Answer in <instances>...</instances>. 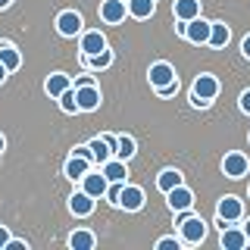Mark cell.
I'll return each instance as SVG.
<instances>
[{
    "label": "cell",
    "mask_w": 250,
    "mask_h": 250,
    "mask_svg": "<svg viewBox=\"0 0 250 250\" xmlns=\"http://www.w3.org/2000/svg\"><path fill=\"white\" fill-rule=\"evenodd\" d=\"M219 91H222L219 78L209 75V72H203V75L194 78V84H191V104L194 106H209L219 97Z\"/></svg>",
    "instance_id": "1"
},
{
    "label": "cell",
    "mask_w": 250,
    "mask_h": 250,
    "mask_svg": "<svg viewBox=\"0 0 250 250\" xmlns=\"http://www.w3.org/2000/svg\"><path fill=\"white\" fill-rule=\"evenodd\" d=\"M175 225H178V231H182V241H185V244H200V241L207 238V222H203L200 216L188 213V209H178Z\"/></svg>",
    "instance_id": "2"
},
{
    "label": "cell",
    "mask_w": 250,
    "mask_h": 250,
    "mask_svg": "<svg viewBox=\"0 0 250 250\" xmlns=\"http://www.w3.org/2000/svg\"><path fill=\"white\" fill-rule=\"evenodd\" d=\"M216 216H219V222H222V229H229L231 222H241V216H244V200L234 197V194H225L216 207Z\"/></svg>",
    "instance_id": "3"
},
{
    "label": "cell",
    "mask_w": 250,
    "mask_h": 250,
    "mask_svg": "<svg viewBox=\"0 0 250 250\" xmlns=\"http://www.w3.org/2000/svg\"><path fill=\"white\" fill-rule=\"evenodd\" d=\"M125 16H128V0H104L100 3V19L106 25H119Z\"/></svg>",
    "instance_id": "4"
},
{
    "label": "cell",
    "mask_w": 250,
    "mask_h": 250,
    "mask_svg": "<svg viewBox=\"0 0 250 250\" xmlns=\"http://www.w3.org/2000/svg\"><path fill=\"white\" fill-rule=\"evenodd\" d=\"M75 97H78V109L82 113H94V109L100 106V91L97 84H75Z\"/></svg>",
    "instance_id": "5"
},
{
    "label": "cell",
    "mask_w": 250,
    "mask_h": 250,
    "mask_svg": "<svg viewBox=\"0 0 250 250\" xmlns=\"http://www.w3.org/2000/svg\"><path fill=\"white\" fill-rule=\"evenodd\" d=\"M106 188H109V178L104 175V172H88V175L82 178V191H88L94 200H100V197H106Z\"/></svg>",
    "instance_id": "6"
},
{
    "label": "cell",
    "mask_w": 250,
    "mask_h": 250,
    "mask_svg": "<svg viewBox=\"0 0 250 250\" xmlns=\"http://www.w3.org/2000/svg\"><path fill=\"white\" fill-rule=\"evenodd\" d=\"M57 31L62 38H75V35H82V16H78L75 10H62L57 16Z\"/></svg>",
    "instance_id": "7"
},
{
    "label": "cell",
    "mask_w": 250,
    "mask_h": 250,
    "mask_svg": "<svg viewBox=\"0 0 250 250\" xmlns=\"http://www.w3.org/2000/svg\"><path fill=\"white\" fill-rule=\"evenodd\" d=\"M209 31H213V22H207V19H191L188 22V31H185V41H191V44H209Z\"/></svg>",
    "instance_id": "8"
},
{
    "label": "cell",
    "mask_w": 250,
    "mask_h": 250,
    "mask_svg": "<svg viewBox=\"0 0 250 250\" xmlns=\"http://www.w3.org/2000/svg\"><path fill=\"white\" fill-rule=\"evenodd\" d=\"M144 191H141L138 185H125L122 188V197H119V207L125 213H138V209H144Z\"/></svg>",
    "instance_id": "9"
},
{
    "label": "cell",
    "mask_w": 250,
    "mask_h": 250,
    "mask_svg": "<svg viewBox=\"0 0 250 250\" xmlns=\"http://www.w3.org/2000/svg\"><path fill=\"white\" fill-rule=\"evenodd\" d=\"M222 172L229 178H244L247 172H250V160H247L244 153H229L222 160Z\"/></svg>",
    "instance_id": "10"
},
{
    "label": "cell",
    "mask_w": 250,
    "mask_h": 250,
    "mask_svg": "<svg viewBox=\"0 0 250 250\" xmlns=\"http://www.w3.org/2000/svg\"><path fill=\"white\" fill-rule=\"evenodd\" d=\"M91 163H94V160H88V156L72 153V156L66 160V166H62V172H66V178H72V182H82V178L91 172Z\"/></svg>",
    "instance_id": "11"
},
{
    "label": "cell",
    "mask_w": 250,
    "mask_h": 250,
    "mask_svg": "<svg viewBox=\"0 0 250 250\" xmlns=\"http://www.w3.org/2000/svg\"><path fill=\"white\" fill-rule=\"evenodd\" d=\"M147 78H150L153 88H163V84L175 82V69H172L169 62H153V66L147 69Z\"/></svg>",
    "instance_id": "12"
},
{
    "label": "cell",
    "mask_w": 250,
    "mask_h": 250,
    "mask_svg": "<svg viewBox=\"0 0 250 250\" xmlns=\"http://www.w3.org/2000/svg\"><path fill=\"white\" fill-rule=\"evenodd\" d=\"M166 203H169L172 209H191L194 191H191V188H185V185H178V188H172V191L166 194Z\"/></svg>",
    "instance_id": "13"
},
{
    "label": "cell",
    "mask_w": 250,
    "mask_h": 250,
    "mask_svg": "<svg viewBox=\"0 0 250 250\" xmlns=\"http://www.w3.org/2000/svg\"><path fill=\"white\" fill-rule=\"evenodd\" d=\"M69 209H72V216H91L94 213V197L88 191H75L72 197H69Z\"/></svg>",
    "instance_id": "14"
},
{
    "label": "cell",
    "mask_w": 250,
    "mask_h": 250,
    "mask_svg": "<svg viewBox=\"0 0 250 250\" xmlns=\"http://www.w3.org/2000/svg\"><path fill=\"white\" fill-rule=\"evenodd\" d=\"M247 231L244 229H222V238H219V244L225 250H244L247 247Z\"/></svg>",
    "instance_id": "15"
},
{
    "label": "cell",
    "mask_w": 250,
    "mask_h": 250,
    "mask_svg": "<svg viewBox=\"0 0 250 250\" xmlns=\"http://www.w3.org/2000/svg\"><path fill=\"white\" fill-rule=\"evenodd\" d=\"M100 50H106L104 31H84L82 35V53L84 57H94V53H100Z\"/></svg>",
    "instance_id": "16"
},
{
    "label": "cell",
    "mask_w": 250,
    "mask_h": 250,
    "mask_svg": "<svg viewBox=\"0 0 250 250\" xmlns=\"http://www.w3.org/2000/svg\"><path fill=\"white\" fill-rule=\"evenodd\" d=\"M69 88H72V78L66 72H53V75H47V82H44V91L50 94V97H60V94L69 91Z\"/></svg>",
    "instance_id": "17"
},
{
    "label": "cell",
    "mask_w": 250,
    "mask_h": 250,
    "mask_svg": "<svg viewBox=\"0 0 250 250\" xmlns=\"http://www.w3.org/2000/svg\"><path fill=\"white\" fill-rule=\"evenodd\" d=\"M172 13H175V19L191 22V19H197V16H200V0H175Z\"/></svg>",
    "instance_id": "18"
},
{
    "label": "cell",
    "mask_w": 250,
    "mask_h": 250,
    "mask_svg": "<svg viewBox=\"0 0 250 250\" xmlns=\"http://www.w3.org/2000/svg\"><path fill=\"white\" fill-rule=\"evenodd\" d=\"M100 172H104L109 182H125V178H128V166H125V160H119V156H116V160H106L104 166H100Z\"/></svg>",
    "instance_id": "19"
},
{
    "label": "cell",
    "mask_w": 250,
    "mask_h": 250,
    "mask_svg": "<svg viewBox=\"0 0 250 250\" xmlns=\"http://www.w3.org/2000/svg\"><path fill=\"white\" fill-rule=\"evenodd\" d=\"M88 147H91V156H94V163H100V166H104L106 160H113V147H109V141H106L104 135H100V138H94Z\"/></svg>",
    "instance_id": "20"
},
{
    "label": "cell",
    "mask_w": 250,
    "mask_h": 250,
    "mask_svg": "<svg viewBox=\"0 0 250 250\" xmlns=\"http://www.w3.org/2000/svg\"><path fill=\"white\" fill-rule=\"evenodd\" d=\"M178 185H185V182H182V172H178V169H163L160 175H156V188H160L163 194H169L172 188H178Z\"/></svg>",
    "instance_id": "21"
},
{
    "label": "cell",
    "mask_w": 250,
    "mask_h": 250,
    "mask_svg": "<svg viewBox=\"0 0 250 250\" xmlns=\"http://www.w3.org/2000/svg\"><path fill=\"white\" fill-rule=\"evenodd\" d=\"M94 244H97V238H94V231H88V229H78V231L69 234V247L72 250H91Z\"/></svg>",
    "instance_id": "22"
},
{
    "label": "cell",
    "mask_w": 250,
    "mask_h": 250,
    "mask_svg": "<svg viewBox=\"0 0 250 250\" xmlns=\"http://www.w3.org/2000/svg\"><path fill=\"white\" fill-rule=\"evenodd\" d=\"M156 10V0H128V16L135 19H150Z\"/></svg>",
    "instance_id": "23"
},
{
    "label": "cell",
    "mask_w": 250,
    "mask_h": 250,
    "mask_svg": "<svg viewBox=\"0 0 250 250\" xmlns=\"http://www.w3.org/2000/svg\"><path fill=\"white\" fill-rule=\"evenodd\" d=\"M0 62H3L10 72H16V69L22 66V53L16 50V47H10V44H0Z\"/></svg>",
    "instance_id": "24"
},
{
    "label": "cell",
    "mask_w": 250,
    "mask_h": 250,
    "mask_svg": "<svg viewBox=\"0 0 250 250\" xmlns=\"http://www.w3.org/2000/svg\"><path fill=\"white\" fill-rule=\"evenodd\" d=\"M231 38V31L225 22H213V31H209V47H225Z\"/></svg>",
    "instance_id": "25"
},
{
    "label": "cell",
    "mask_w": 250,
    "mask_h": 250,
    "mask_svg": "<svg viewBox=\"0 0 250 250\" xmlns=\"http://www.w3.org/2000/svg\"><path fill=\"white\" fill-rule=\"evenodd\" d=\"M135 153H138L135 138H131V135H119V150H116V156H119V160H131Z\"/></svg>",
    "instance_id": "26"
},
{
    "label": "cell",
    "mask_w": 250,
    "mask_h": 250,
    "mask_svg": "<svg viewBox=\"0 0 250 250\" xmlns=\"http://www.w3.org/2000/svg\"><path fill=\"white\" fill-rule=\"evenodd\" d=\"M57 100H60V109H62V113H82V109H78V97H75V88L62 91Z\"/></svg>",
    "instance_id": "27"
},
{
    "label": "cell",
    "mask_w": 250,
    "mask_h": 250,
    "mask_svg": "<svg viewBox=\"0 0 250 250\" xmlns=\"http://www.w3.org/2000/svg\"><path fill=\"white\" fill-rule=\"evenodd\" d=\"M84 62H88L91 69H106L109 62H113V50H100V53H94V57H84Z\"/></svg>",
    "instance_id": "28"
},
{
    "label": "cell",
    "mask_w": 250,
    "mask_h": 250,
    "mask_svg": "<svg viewBox=\"0 0 250 250\" xmlns=\"http://www.w3.org/2000/svg\"><path fill=\"white\" fill-rule=\"evenodd\" d=\"M122 188H125V182H109V188H106V200L113 203V207H119V197H122Z\"/></svg>",
    "instance_id": "29"
},
{
    "label": "cell",
    "mask_w": 250,
    "mask_h": 250,
    "mask_svg": "<svg viewBox=\"0 0 250 250\" xmlns=\"http://www.w3.org/2000/svg\"><path fill=\"white\" fill-rule=\"evenodd\" d=\"M182 247V241H175V238H160L156 241V250H178Z\"/></svg>",
    "instance_id": "30"
},
{
    "label": "cell",
    "mask_w": 250,
    "mask_h": 250,
    "mask_svg": "<svg viewBox=\"0 0 250 250\" xmlns=\"http://www.w3.org/2000/svg\"><path fill=\"white\" fill-rule=\"evenodd\" d=\"M156 94H160V97H172V94H178V78L169 82V84H163V88H156Z\"/></svg>",
    "instance_id": "31"
},
{
    "label": "cell",
    "mask_w": 250,
    "mask_h": 250,
    "mask_svg": "<svg viewBox=\"0 0 250 250\" xmlns=\"http://www.w3.org/2000/svg\"><path fill=\"white\" fill-rule=\"evenodd\" d=\"M238 106H241V113H247V116H250V88L238 97Z\"/></svg>",
    "instance_id": "32"
},
{
    "label": "cell",
    "mask_w": 250,
    "mask_h": 250,
    "mask_svg": "<svg viewBox=\"0 0 250 250\" xmlns=\"http://www.w3.org/2000/svg\"><path fill=\"white\" fill-rule=\"evenodd\" d=\"M28 244H25V241H16V238H10V244H6L3 250H25Z\"/></svg>",
    "instance_id": "33"
},
{
    "label": "cell",
    "mask_w": 250,
    "mask_h": 250,
    "mask_svg": "<svg viewBox=\"0 0 250 250\" xmlns=\"http://www.w3.org/2000/svg\"><path fill=\"white\" fill-rule=\"evenodd\" d=\"M10 244V231H6V225H0V250Z\"/></svg>",
    "instance_id": "34"
},
{
    "label": "cell",
    "mask_w": 250,
    "mask_h": 250,
    "mask_svg": "<svg viewBox=\"0 0 250 250\" xmlns=\"http://www.w3.org/2000/svg\"><path fill=\"white\" fill-rule=\"evenodd\" d=\"M241 53H244V60H250V35L241 41Z\"/></svg>",
    "instance_id": "35"
},
{
    "label": "cell",
    "mask_w": 250,
    "mask_h": 250,
    "mask_svg": "<svg viewBox=\"0 0 250 250\" xmlns=\"http://www.w3.org/2000/svg\"><path fill=\"white\" fill-rule=\"evenodd\" d=\"M6 72H10V69H6V66H3V62H0V84H3V82H6Z\"/></svg>",
    "instance_id": "36"
},
{
    "label": "cell",
    "mask_w": 250,
    "mask_h": 250,
    "mask_svg": "<svg viewBox=\"0 0 250 250\" xmlns=\"http://www.w3.org/2000/svg\"><path fill=\"white\" fill-rule=\"evenodd\" d=\"M13 3V0H0V10H6V6H10Z\"/></svg>",
    "instance_id": "37"
},
{
    "label": "cell",
    "mask_w": 250,
    "mask_h": 250,
    "mask_svg": "<svg viewBox=\"0 0 250 250\" xmlns=\"http://www.w3.org/2000/svg\"><path fill=\"white\" fill-rule=\"evenodd\" d=\"M244 231H247V238H250V219H247V222H244Z\"/></svg>",
    "instance_id": "38"
},
{
    "label": "cell",
    "mask_w": 250,
    "mask_h": 250,
    "mask_svg": "<svg viewBox=\"0 0 250 250\" xmlns=\"http://www.w3.org/2000/svg\"><path fill=\"white\" fill-rule=\"evenodd\" d=\"M3 147H6V141H3V135H0V153H3Z\"/></svg>",
    "instance_id": "39"
}]
</instances>
